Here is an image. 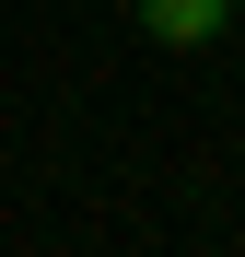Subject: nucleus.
Returning <instances> with one entry per match:
<instances>
[{
	"label": "nucleus",
	"mask_w": 245,
	"mask_h": 257,
	"mask_svg": "<svg viewBox=\"0 0 245 257\" xmlns=\"http://www.w3.org/2000/svg\"><path fill=\"white\" fill-rule=\"evenodd\" d=\"M222 24H233V0H140V35L152 47H210Z\"/></svg>",
	"instance_id": "nucleus-1"
}]
</instances>
